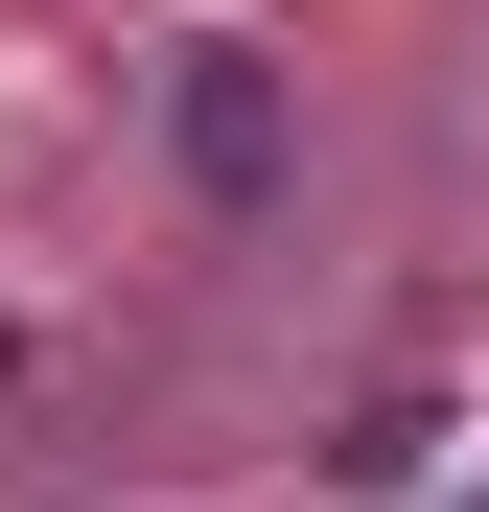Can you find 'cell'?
Instances as JSON below:
<instances>
[{"instance_id":"6da1fadb","label":"cell","mask_w":489,"mask_h":512,"mask_svg":"<svg viewBox=\"0 0 489 512\" xmlns=\"http://www.w3.org/2000/svg\"><path fill=\"white\" fill-rule=\"evenodd\" d=\"M163 117H187V187H233V210L280 187V94H257V47H187V94H163Z\"/></svg>"}]
</instances>
